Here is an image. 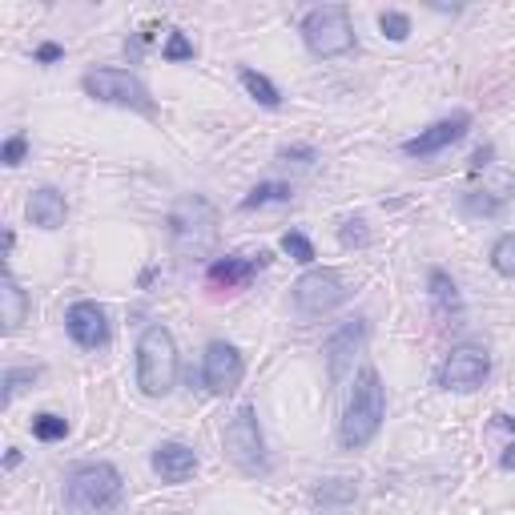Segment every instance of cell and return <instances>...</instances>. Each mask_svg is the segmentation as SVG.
Segmentation results:
<instances>
[{
	"label": "cell",
	"instance_id": "cell-1",
	"mask_svg": "<svg viewBox=\"0 0 515 515\" xmlns=\"http://www.w3.org/2000/svg\"><path fill=\"white\" fill-rule=\"evenodd\" d=\"M178 383V342L161 322L145 326L137 338V387L149 399H165Z\"/></svg>",
	"mask_w": 515,
	"mask_h": 515
},
{
	"label": "cell",
	"instance_id": "cell-2",
	"mask_svg": "<svg viewBox=\"0 0 515 515\" xmlns=\"http://www.w3.org/2000/svg\"><path fill=\"white\" fill-rule=\"evenodd\" d=\"M383 415H387V387L379 379L375 367H367L359 379H355V391H351V403H347V415H342V443L347 447H367L379 427H383Z\"/></svg>",
	"mask_w": 515,
	"mask_h": 515
},
{
	"label": "cell",
	"instance_id": "cell-3",
	"mask_svg": "<svg viewBox=\"0 0 515 515\" xmlns=\"http://www.w3.org/2000/svg\"><path fill=\"white\" fill-rule=\"evenodd\" d=\"M121 471L113 463H81L65 479V503L77 515H105L121 503Z\"/></svg>",
	"mask_w": 515,
	"mask_h": 515
},
{
	"label": "cell",
	"instance_id": "cell-4",
	"mask_svg": "<svg viewBox=\"0 0 515 515\" xmlns=\"http://www.w3.org/2000/svg\"><path fill=\"white\" fill-rule=\"evenodd\" d=\"M165 226H169V242H174V250L182 258H202L218 242V210L206 198L178 202L174 210H169Z\"/></svg>",
	"mask_w": 515,
	"mask_h": 515
},
{
	"label": "cell",
	"instance_id": "cell-5",
	"mask_svg": "<svg viewBox=\"0 0 515 515\" xmlns=\"http://www.w3.org/2000/svg\"><path fill=\"white\" fill-rule=\"evenodd\" d=\"M302 41L314 57H342L355 49V29H351V13L342 5H322L310 9L302 21Z\"/></svg>",
	"mask_w": 515,
	"mask_h": 515
},
{
	"label": "cell",
	"instance_id": "cell-6",
	"mask_svg": "<svg viewBox=\"0 0 515 515\" xmlns=\"http://www.w3.org/2000/svg\"><path fill=\"white\" fill-rule=\"evenodd\" d=\"M81 89H85L93 101L121 105V109H137V113L153 117V97H149V89H145L129 69H93V73L81 77Z\"/></svg>",
	"mask_w": 515,
	"mask_h": 515
},
{
	"label": "cell",
	"instance_id": "cell-7",
	"mask_svg": "<svg viewBox=\"0 0 515 515\" xmlns=\"http://www.w3.org/2000/svg\"><path fill=\"white\" fill-rule=\"evenodd\" d=\"M347 298H351V282L342 278V270H306L294 282V310L302 318H322Z\"/></svg>",
	"mask_w": 515,
	"mask_h": 515
},
{
	"label": "cell",
	"instance_id": "cell-8",
	"mask_svg": "<svg viewBox=\"0 0 515 515\" xmlns=\"http://www.w3.org/2000/svg\"><path fill=\"white\" fill-rule=\"evenodd\" d=\"M226 455L242 471H250V475L266 471V443H262V427H258V411L254 407H242L230 419V427H226Z\"/></svg>",
	"mask_w": 515,
	"mask_h": 515
},
{
	"label": "cell",
	"instance_id": "cell-9",
	"mask_svg": "<svg viewBox=\"0 0 515 515\" xmlns=\"http://www.w3.org/2000/svg\"><path fill=\"white\" fill-rule=\"evenodd\" d=\"M242 375H246V363L238 355V347L230 342H210L206 347V363H202V379H206V391L210 395H234L242 387Z\"/></svg>",
	"mask_w": 515,
	"mask_h": 515
},
{
	"label": "cell",
	"instance_id": "cell-10",
	"mask_svg": "<svg viewBox=\"0 0 515 515\" xmlns=\"http://www.w3.org/2000/svg\"><path fill=\"white\" fill-rule=\"evenodd\" d=\"M487 375H491V359L483 347H455L439 371V383L447 391H475L487 383Z\"/></svg>",
	"mask_w": 515,
	"mask_h": 515
},
{
	"label": "cell",
	"instance_id": "cell-11",
	"mask_svg": "<svg viewBox=\"0 0 515 515\" xmlns=\"http://www.w3.org/2000/svg\"><path fill=\"white\" fill-rule=\"evenodd\" d=\"M65 326H69V338L77 342V347H85V351H97V347H105V342H109V314H105V306H97L89 298L69 306Z\"/></svg>",
	"mask_w": 515,
	"mask_h": 515
},
{
	"label": "cell",
	"instance_id": "cell-12",
	"mask_svg": "<svg viewBox=\"0 0 515 515\" xmlns=\"http://www.w3.org/2000/svg\"><path fill=\"white\" fill-rule=\"evenodd\" d=\"M471 129V113H455V117H443L427 129H419V137L403 141V153L407 157H431V153H443L447 145H455L463 133Z\"/></svg>",
	"mask_w": 515,
	"mask_h": 515
},
{
	"label": "cell",
	"instance_id": "cell-13",
	"mask_svg": "<svg viewBox=\"0 0 515 515\" xmlns=\"http://www.w3.org/2000/svg\"><path fill=\"white\" fill-rule=\"evenodd\" d=\"M363 338H367V318H351L342 330L330 334L326 342V363H330V379H342L355 359V351L363 347Z\"/></svg>",
	"mask_w": 515,
	"mask_h": 515
},
{
	"label": "cell",
	"instance_id": "cell-14",
	"mask_svg": "<svg viewBox=\"0 0 515 515\" xmlns=\"http://www.w3.org/2000/svg\"><path fill=\"white\" fill-rule=\"evenodd\" d=\"M25 214H29V222L41 226V230H61L65 218H69V202H65V194H61L57 186H41V190L29 194Z\"/></svg>",
	"mask_w": 515,
	"mask_h": 515
},
{
	"label": "cell",
	"instance_id": "cell-15",
	"mask_svg": "<svg viewBox=\"0 0 515 515\" xmlns=\"http://www.w3.org/2000/svg\"><path fill=\"white\" fill-rule=\"evenodd\" d=\"M153 471L165 479V483H186L194 471H198V455L194 447L186 443H161L153 451Z\"/></svg>",
	"mask_w": 515,
	"mask_h": 515
},
{
	"label": "cell",
	"instance_id": "cell-16",
	"mask_svg": "<svg viewBox=\"0 0 515 515\" xmlns=\"http://www.w3.org/2000/svg\"><path fill=\"white\" fill-rule=\"evenodd\" d=\"M266 258H270V254H258V258L230 254V258H218L206 278H210V286H218V290H238V286H246V282L254 278V270H258Z\"/></svg>",
	"mask_w": 515,
	"mask_h": 515
},
{
	"label": "cell",
	"instance_id": "cell-17",
	"mask_svg": "<svg viewBox=\"0 0 515 515\" xmlns=\"http://www.w3.org/2000/svg\"><path fill=\"white\" fill-rule=\"evenodd\" d=\"M427 286H431V306H435V314H439L443 322L459 326V322H463V298H459V286L451 282V274L435 266V270L427 274Z\"/></svg>",
	"mask_w": 515,
	"mask_h": 515
},
{
	"label": "cell",
	"instance_id": "cell-18",
	"mask_svg": "<svg viewBox=\"0 0 515 515\" xmlns=\"http://www.w3.org/2000/svg\"><path fill=\"white\" fill-rule=\"evenodd\" d=\"M29 318V294L21 290V282L13 274L0 278V322H5V330H21Z\"/></svg>",
	"mask_w": 515,
	"mask_h": 515
},
{
	"label": "cell",
	"instance_id": "cell-19",
	"mask_svg": "<svg viewBox=\"0 0 515 515\" xmlns=\"http://www.w3.org/2000/svg\"><path fill=\"white\" fill-rule=\"evenodd\" d=\"M242 85H246V93H250L258 105H266V109H278V105H282V93H278L274 81L262 77L258 69H242Z\"/></svg>",
	"mask_w": 515,
	"mask_h": 515
},
{
	"label": "cell",
	"instance_id": "cell-20",
	"mask_svg": "<svg viewBox=\"0 0 515 515\" xmlns=\"http://www.w3.org/2000/svg\"><path fill=\"white\" fill-rule=\"evenodd\" d=\"M290 186H282V182H262V186H254L246 198H242V210H258V206H270V202H290Z\"/></svg>",
	"mask_w": 515,
	"mask_h": 515
},
{
	"label": "cell",
	"instance_id": "cell-21",
	"mask_svg": "<svg viewBox=\"0 0 515 515\" xmlns=\"http://www.w3.org/2000/svg\"><path fill=\"white\" fill-rule=\"evenodd\" d=\"M314 499L322 503V507H334V503H347V499H355V483L351 479H326L318 491H314Z\"/></svg>",
	"mask_w": 515,
	"mask_h": 515
},
{
	"label": "cell",
	"instance_id": "cell-22",
	"mask_svg": "<svg viewBox=\"0 0 515 515\" xmlns=\"http://www.w3.org/2000/svg\"><path fill=\"white\" fill-rule=\"evenodd\" d=\"M41 379V367H9L5 371V403H13L29 383Z\"/></svg>",
	"mask_w": 515,
	"mask_h": 515
},
{
	"label": "cell",
	"instance_id": "cell-23",
	"mask_svg": "<svg viewBox=\"0 0 515 515\" xmlns=\"http://www.w3.org/2000/svg\"><path fill=\"white\" fill-rule=\"evenodd\" d=\"M33 435H37L41 443H57V439H65V435H69V423H65L61 415L45 411V415H37V419H33Z\"/></svg>",
	"mask_w": 515,
	"mask_h": 515
},
{
	"label": "cell",
	"instance_id": "cell-24",
	"mask_svg": "<svg viewBox=\"0 0 515 515\" xmlns=\"http://www.w3.org/2000/svg\"><path fill=\"white\" fill-rule=\"evenodd\" d=\"M491 266H495L503 278H515V234H503V238L491 246Z\"/></svg>",
	"mask_w": 515,
	"mask_h": 515
},
{
	"label": "cell",
	"instance_id": "cell-25",
	"mask_svg": "<svg viewBox=\"0 0 515 515\" xmlns=\"http://www.w3.org/2000/svg\"><path fill=\"white\" fill-rule=\"evenodd\" d=\"M282 250H286L294 262H302V266L314 262V246H310V238L298 234V230H286V234H282Z\"/></svg>",
	"mask_w": 515,
	"mask_h": 515
},
{
	"label": "cell",
	"instance_id": "cell-26",
	"mask_svg": "<svg viewBox=\"0 0 515 515\" xmlns=\"http://www.w3.org/2000/svg\"><path fill=\"white\" fill-rule=\"evenodd\" d=\"M379 29H383V37H391V41H407V37H411V17L391 9V13L379 17Z\"/></svg>",
	"mask_w": 515,
	"mask_h": 515
},
{
	"label": "cell",
	"instance_id": "cell-27",
	"mask_svg": "<svg viewBox=\"0 0 515 515\" xmlns=\"http://www.w3.org/2000/svg\"><path fill=\"white\" fill-rule=\"evenodd\" d=\"M463 210H467V214L495 218V214L503 210V202H499V198H491V194H467V198H463Z\"/></svg>",
	"mask_w": 515,
	"mask_h": 515
},
{
	"label": "cell",
	"instance_id": "cell-28",
	"mask_svg": "<svg viewBox=\"0 0 515 515\" xmlns=\"http://www.w3.org/2000/svg\"><path fill=\"white\" fill-rule=\"evenodd\" d=\"M161 57H165V61H194V45L186 41V33H169Z\"/></svg>",
	"mask_w": 515,
	"mask_h": 515
},
{
	"label": "cell",
	"instance_id": "cell-29",
	"mask_svg": "<svg viewBox=\"0 0 515 515\" xmlns=\"http://www.w3.org/2000/svg\"><path fill=\"white\" fill-rule=\"evenodd\" d=\"M25 153H29V137H25V133H13V137L5 141V149H0V161H5L9 169H17V165L25 161Z\"/></svg>",
	"mask_w": 515,
	"mask_h": 515
},
{
	"label": "cell",
	"instance_id": "cell-30",
	"mask_svg": "<svg viewBox=\"0 0 515 515\" xmlns=\"http://www.w3.org/2000/svg\"><path fill=\"white\" fill-rule=\"evenodd\" d=\"M338 238H342V246H367V230H363V222H342Z\"/></svg>",
	"mask_w": 515,
	"mask_h": 515
},
{
	"label": "cell",
	"instance_id": "cell-31",
	"mask_svg": "<svg viewBox=\"0 0 515 515\" xmlns=\"http://www.w3.org/2000/svg\"><path fill=\"white\" fill-rule=\"evenodd\" d=\"M61 57H65V49L53 45V41H45V45L37 49V61H45V65H49V61H61Z\"/></svg>",
	"mask_w": 515,
	"mask_h": 515
},
{
	"label": "cell",
	"instance_id": "cell-32",
	"mask_svg": "<svg viewBox=\"0 0 515 515\" xmlns=\"http://www.w3.org/2000/svg\"><path fill=\"white\" fill-rule=\"evenodd\" d=\"M278 157H286V161H290V157H294V161H314V149H310V145H298V149H282Z\"/></svg>",
	"mask_w": 515,
	"mask_h": 515
},
{
	"label": "cell",
	"instance_id": "cell-33",
	"mask_svg": "<svg viewBox=\"0 0 515 515\" xmlns=\"http://www.w3.org/2000/svg\"><path fill=\"white\" fill-rule=\"evenodd\" d=\"M487 157H491V149H479V153H475V161H471V169H483V165H487Z\"/></svg>",
	"mask_w": 515,
	"mask_h": 515
},
{
	"label": "cell",
	"instance_id": "cell-34",
	"mask_svg": "<svg viewBox=\"0 0 515 515\" xmlns=\"http://www.w3.org/2000/svg\"><path fill=\"white\" fill-rule=\"evenodd\" d=\"M499 463H503V467H507V471H511V467H515V443H511V447H507V455H503V459H499Z\"/></svg>",
	"mask_w": 515,
	"mask_h": 515
},
{
	"label": "cell",
	"instance_id": "cell-35",
	"mask_svg": "<svg viewBox=\"0 0 515 515\" xmlns=\"http://www.w3.org/2000/svg\"><path fill=\"white\" fill-rule=\"evenodd\" d=\"M511 190H515V178H511Z\"/></svg>",
	"mask_w": 515,
	"mask_h": 515
}]
</instances>
